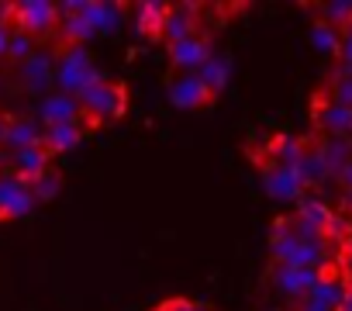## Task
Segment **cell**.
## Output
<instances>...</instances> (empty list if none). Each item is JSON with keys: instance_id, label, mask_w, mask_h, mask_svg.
<instances>
[{"instance_id": "obj_1", "label": "cell", "mask_w": 352, "mask_h": 311, "mask_svg": "<svg viewBox=\"0 0 352 311\" xmlns=\"http://www.w3.org/2000/svg\"><path fill=\"white\" fill-rule=\"evenodd\" d=\"M328 246L331 239L307 228L297 215L294 218H280L273 235H270V253H273V263H283V266H311V270H321L328 273Z\"/></svg>"}, {"instance_id": "obj_2", "label": "cell", "mask_w": 352, "mask_h": 311, "mask_svg": "<svg viewBox=\"0 0 352 311\" xmlns=\"http://www.w3.org/2000/svg\"><path fill=\"white\" fill-rule=\"evenodd\" d=\"M100 80V69L94 66L87 45H69L66 52H59L56 59V83H59V94H73L80 97L90 83Z\"/></svg>"}, {"instance_id": "obj_3", "label": "cell", "mask_w": 352, "mask_h": 311, "mask_svg": "<svg viewBox=\"0 0 352 311\" xmlns=\"http://www.w3.org/2000/svg\"><path fill=\"white\" fill-rule=\"evenodd\" d=\"M80 107L83 114L94 121V125H104V121H118L128 107V97H124V87L121 83H111L107 76H100L97 83H90L80 97Z\"/></svg>"}, {"instance_id": "obj_4", "label": "cell", "mask_w": 352, "mask_h": 311, "mask_svg": "<svg viewBox=\"0 0 352 311\" xmlns=\"http://www.w3.org/2000/svg\"><path fill=\"white\" fill-rule=\"evenodd\" d=\"M35 191L14 170H0V218H25L35 208Z\"/></svg>"}, {"instance_id": "obj_5", "label": "cell", "mask_w": 352, "mask_h": 311, "mask_svg": "<svg viewBox=\"0 0 352 311\" xmlns=\"http://www.w3.org/2000/svg\"><path fill=\"white\" fill-rule=\"evenodd\" d=\"M14 28L28 32L32 39H45L49 32L59 28V4H45V0L14 4Z\"/></svg>"}, {"instance_id": "obj_6", "label": "cell", "mask_w": 352, "mask_h": 311, "mask_svg": "<svg viewBox=\"0 0 352 311\" xmlns=\"http://www.w3.org/2000/svg\"><path fill=\"white\" fill-rule=\"evenodd\" d=\"M263 187L276 201H300L304 191H307V184L297 173V167H280V163H266L263 167Z\"/></svg>"}, {"instance_id": "obj_7", "label": "cell", "mask_w": 352, "mask_h": 311, "mask_svg": "<svg viewBox=\"0 0 352 311\" xmlns=\"http://www.w3.org/2000/svg\"><path fill=\"white\" fill-rule=\"evenodd\" d=\"M324 273L321 270H311V266H283V263H273V287L280 290V294H287V297H307L314 287H318V280H321Z\"/></svg>"}, {"instance_id": "obj_8", "label": "cell", "mask_w": 352, "mask_h": 311, "mask_svg": "<svg viewBox=\"0 0 352 311\" xmlns=\"http://www.w3.org/2000/svg\"><path fill=\"white\" fill-rule=\"evenodd\" d=\"M56 59L52 52H35L28 63L18 66V80L28 94H45L52 83H56Z\"/></svg>"}, {"instance_id": "obj_9", "label": "cell", "mask_w": 352, "mask_h": 311, "mask_svg": "<svg viewBox=\"0 0 352 311\" xmlns=\"http://www.w3.org/2000/svg\"><path fill=\"white\" fill-rule=\"evenodd\" d=\"M214 94L204 87V80L197 73H180V76L169 83V100H173V107H180V111H197Z\"/></svg>"}, {"instance_id": "obj_10", "label": "cell", "mask_w": 352, "mask_h": 311, "mask_svg": "<svg viewBox=\"0 0 352 311\" xmlns=\"http://www.w3.org/2000/svg\"><path fill=\"white\" fill-rule=\"evenodd\" d=\"M314 125L324 131V138H352V107L328 100L314 104Z\"/></svg>"}, {"instance_id": "obj_11", "label": "cell", "mask_w": 352, "mask_h": 311, "mask_svg": "<svg viewBox=\"0 0 352 311\" xmlns=\"http://www.w3.org/2000/svg\"><path fill=\"white\" fill-rule=\"evenodd\" d=\"M211 56H214V52H211V42H208L204 35H194V39H187V42L169 45V63L180 69V73H201V66H204Z\"/></svg>"}, {"instance_id": "obj_12", "label": "cell", "mask_w": 352, "mask_h": 311, "mask_svg": "<svg viewBox=\"0 0 352 311\" xmlns=\"http://www.w3.org/2000/svg\"><path fill=\"white\" fill-rule=\"evenodd\" d=\"M194 35H197V8H187V4L169 8L166 25H162V42L176 45V42H187Z\"/></svg>"}, {"instance_id": "obj_13", "label": "cell", "mask_w": 352, "mask_h": 311, "mask_svg": "<svg viewBox=\"0 0 352 311\" xmlns=\"http://www.w3.org/2000/svg\"><path fill=\"white\" fill-rule=\"evenodd\" d=\"M80 114H83V107H80V100H76L73 94H49V97H42V104H38V118L45 121V128H49V125L80 121Z\"/></svg>"}, {"instance_id": "obj_14", "label": "cell", "mask_w": 352, "mask_h": 311, "mask_svg": "<svg viewBox=\"0 0 352 311\" xmlns=\"http://www.w3.org/2000/svg\"><path fill=\"white\" fill-rule=\"evenodd\" d=\"M49 160H52V152H49L45 145H32V149L11 152V170L32 184L35 177H42L45 170H52V167H49Z\"/></svg>"}, {"instance_id": "obj_15", "label": "cell", "mask_w": 352, "mask_h": 311, "mask_svg": "<svg viewBox=\"0 0 352 311\" xmlns=\"http://www.w3.org/2000/svg\"><path fill=\"white\" fill-rule=\"evenodd\" d=\"M42 138H45V128H38V121H32V118H11V121H8L4 145H8L11 152H21V149L42 145Z\"/></svg>"}, {"instance_id": "obj_16", "label": "cell", "mask_w": 352, "mask_h": 311, "mask_svg": "<svg viewBox=\"0 0 352 311\" xmlns=\"http://www.w3.org/2000/svg\"><path fill=\"white\" fill-rule=\"evenodd\" d=\"M166 14H169V8H166V4H159V0H142V4L135 8V28H138V35L162 39Z\"/></svg>"}, {"instance_id": "obj_17", "label": "cell", "mask_w": 352, "mask_h": 311, "mask_svg": "<svg viewBox=\"0 0 352 311\" xmlns=\"http://www.w3.org/2000/svg\"><path fill=\"white\" fill-rule=\"evenodd\" d=\"M83 131H87V125H83V121H69V125H49V128H45V138H42V145H45L49 152H69V149H76V145H80Z\"/></svg>"}, {"instance_id": "obj_18", "label": "cell", "mask_w": 352, "mask_h": 311, "mask_svg": "<svg viewBox=\"0 0 352 311\" xmlns=\"http://www.w3.org/2000/svg\"><path fill=\"white\" fill-rule=\"evenodd\" d=\"M297 218L307 225V228H314V232H321V235H328V225H331V208L321 201V197H311V194H304L300 201H297Z\"/></svg>"}, {"instance_id": "obj_19", "label": "cell", "mask_w": 352, "mask_h": 311, "mask_svg": "<svg viewBox=\"0 0 352 311\" xmlns=\"http://www.w3.org/2000/svg\"><path fill=\"white\" fill-rule=\"evenodd\" d=\"M345 294H349V283L342 280V277H331V273H324L321 280H318V287L304 297V301H318L321 308H328V311H338L342 308V301H345Z\"/></svg>"}, {"instance_id": "obj_20", "label": "cell", "mask_w": 352, "mask_h": 311, "mask_svg": "<svg viewBox=\"0 0 352 311\" xmlns=\"http://www.w3.org/2000/svg\"><path fill=\"white\" fill-rule=\"evenodd\" d=\"M83 14L90 18V25H94L97 35H114L121 28V8L118 4H90V0H87Z\"/></svg>"}, {"instance_id": "obj_21", "label": "cell", "mask_w": 352, "mask_h": 311, "mask_svg": "<svg viewBox=\"0 0 352 311\" xmlns=\"http://www.w3.org/2000/svg\"><path fill=\"white\" fill-rule=\"evenodd\" d=\"M297 173L304 177V184H307V187H318V184H324V180H328V163H324V152H321V145L304 149L300 163H297Z\"/></svg>"}, {"instance_id": "obj_22", "label": "cell", "mask_w": 352, "mask_h": 311, "mask_svg": "<svg viewBox=\"0 0 352 311\" xmlns=\"http://www.w3.org/2000/svg\"><path fill=\"white\" fill-rule=\"evenodd\" d=\"M321 152L328 163V177H342V170L352 163V138H324Z\"/></svg>"}, {"instance_id": "obj_23", "label": "cell", "mask_w": 352, "mask_h": 311, "mask_svg": "<svg viewBox=\"0 0 352 311\" xmlns=\"http://www.w3.org/2000/svg\"><path fill=\"white\" fill-rule=\"evenodd\" d=\"M197 76L204 80V87H208L211 94H218V90H225V83H228V76H232V59H228L225 52H214V56L201 66Z\"/></svg>"}, {"instance_id": "obj_24", "label": "cell", "mask_w": 352, "mask_h": 311, "mask_svg": "<svg viewBox=\"0 0 352 311\" xmlns=\"http://www.w3.org/2000/svg\"><path fill=\"white\" fill-rule=\"evenodd\" d=\"M300 156H304V145L294 138V135H276L270 142V163H280V167H297L300 163Z\"/></svg>"}, {"instance_id": "obj_25", "label": "cell", "mask_w": 352, "mask_h": 311, "mask_svg": "<svg viewBox=\"0 0 352 311\" xmlns=\"http://www.w3.org/2000/svg\"><path fill=\"white\" fill-rule=\"evenodd\" d=\"M311 45L318 52H324V56H338V49H342V28H335L328 21H314L311 25Z\"/></svg>"}, {"instance_id": "obj_26", "label": "cell", "mask_w": 352, "mask_h": 311, "mask_svg": "<svg viewBox=\"0 0 352 311\" xmlns=\"http://www.w3.org/2000/svg\"><path fill=\"white\" fill-rule=\"evenodd\" d=\"M35 52H38V49H35V39H32L28 32L14 28V35H11V49H8V59L21 66V63H28Z\"/></svg>"}, {"instance_id": "obj_27", "label": "cell", "mask_w": 352, "mask_h": 311, "mask_svg": "<svg viewBox=\"0 0 352 311\" xmlns=\"http://www.w3.org/2000/svg\"><path fill=\"white\" fill-rule=\"evenodd\" d=\"M331 100L342 107H352V73L338 63V69L331 73Z\"/></svg>"}, {"instance_id": "obj_28", "label": "cell", "mask_w": 352, "mask_h": 311, "mask_svg": "<svg viewBox=\"0 0 352 311\" xmlns=\"http://www.w3.org/2000/svg\"><path fill=\"white\" fill-rule=\"evenodd\" d=\"M59 187H63V177H59L56 170H45L42 177H35V180H32L35 201H52V197L59 194Z\"/></svg>"}, {"instance_id": "obj_29", "label": "cell", "mask_w": 352, "mask_h": 311, "mask_svg": "<svg viewBox=\"0 0 352 311\" xmlns=\"http://www.w3.org/2000/svg\"><path fill=\"white\" fill-rule=\"evenodd\" d=\"M321 14H324L321 21H328V25H335V28L352 25V4H324Z\"/></svg>"}, {"instance_id": "obj_30", "label": "cell", "mask_w": 352, "mask_h": 311, "mask_svg": "<svg viewBox=\"0 0 352 311\" xmlns=\"http://www.w3.org/2000/svg\"><path fill=\"white\" fill-rule=\"evenodd\" d=\"M159 311H211V308L201 301H187V297H169V301H162Z\"/></svg>"}, {"instance_id": "obj_31", "label": "cell", "mask_w": 352, "mask_h": 311, "mask_svg": "<svg viewBox=\"0 0 352 311\" xmlns=\"http://www.w3.org/2000/svg\"><path fill=\"white\" fill-rule=\"evenodd\" d=\"M338 59H342L345 66L352 63V25L342 28V49H338Z\"/></svg>"}, {"instance_id": "obj_32", "label": "cell", "mask_w": 352, "mask_h": 311, "mask_svg": "<svg viewBox=\"0 0 352 311\" xmlns=\"http://www.w3.org/2000/svg\"><path fill=\"white\" fill-rule=\"evenodd\" d=\"M11 35H14V25L0 21V59H8V49H11Z\"/></svg>"}, {"instance_id": "obj_33", "label": "cell", "mask_w": 352, "mask_h": 311, "mask_svg": "<svg viewBox=\"0 0 352 311\" xmlns=\"http://www.w3.org/2000/svg\"><path fill=\"white\" fill-rule=\"evenodd\" d=\"M338 180H342V187H345V191L352 194V163H349V167L342 170V177H338Z\"/></svg>"}, {"instance_id": "obj_34", "label": "cell", "mask_w": 352, "mask_h": 311, "mask_svg": "<svg viewBox=\"0 0 352 311\" xmlns=\"http://www.w3.org/2000/svg\"><path fill=\"white\" fill-rule=\"evenodd\" d=\"M300 311H328V308H321L318 301H300Z\"/></svg>"}, {"instance_id": "obj_35", "label": "cell", "mask_w": 352, "mask_h": 311, "mask_svg": "<svg viewBox=\"0 0 352 311\" xmlns=\"http://www.w3.org/2000/svg\"><path fill=\"white\" fill-rule=\"evenodd\" d=\"M342 263H345V273H349V280H352V242H349V249H345V259H342Z\"/></svg>"}, {"instance_id": "obj_36", "label": "cell", "mask_w": 352, "mask_h": 311, "mask_svg": "<svg viewBox=\"0 0 352 311\" xmlns=\"http://www.w3.org/2000/svg\"><path fill=\"white\" fill-rule=\"evenodd\" d=\"M338 311H352V280H349V294H345V301H342Z\"/></svg>"}, {"instance_id": "obj_37", "label": "cell", "mask_w": 352, "mask_h": 311, "mask_svg": "<svg viewBox=\"0 0 352 311\" xmlns=\"http://www.w3.org/2000/svg\"><path fill=\"white\" fill-rule=\"evenodd\" d=\"M4 135H8V118L0 114V142H4Z\"/></svg>"}, {"instance_id": "obj_38", "label": "cell", "mask_w": 352, "mask_h": 311, "mask_svg": "<svg viewBox=\"0 0 352 311\" xmlns=\"http://www.w3.org/2000/svg\"><path fill=\"white\" fill-rule=\"evenodd\" d=\"M342 66H345V63H342ZM345 69H349V73H352V63H349V66H345Z\"/></svg>"}, {"instance_id": "obj_39", "label": "cell", "mask_w": 352, "mask_h": 311, "mask_svg": "<svg viewBox=\"0 0 352 311\" xmlns=\"http://www.w3.org/2000/svg\"><path fill=\"white\" fill-rule=\"evenodd\" d=\"M0 222H4V218H0Z\"/></svg>"}, {"instance_id": "obj_40", "label": "cell", "mask_w": 352, "mask_h": 311, "mask_svg": "<svg viewBox=\"0 0 352 311\" xmlns=\"http://www.w3.org/2000/svg\"><path fill=\"white\" fill-rule=\"evenodd\" d=\"M155 311H159V308H155Z\"/></svg>"}]
</instances>
